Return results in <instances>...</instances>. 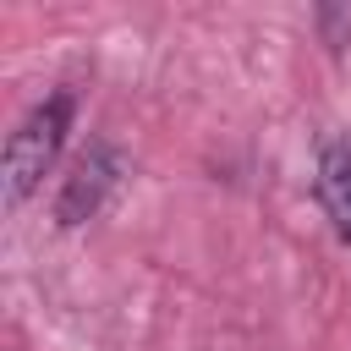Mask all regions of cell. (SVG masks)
Returning a JSON list of instances; mask_svg holds the SVG:
<instances>
[{"instance_id":"cell-2","label":"cell","mask_w":351,"mask_h":351,"mask_svg":"<svg viewBox=\"0 0 351 351\" xmlns=\"http://www.w3.org/2000/svg\"><path fill=\"white\" fill-rule=\"evenodd\" d=\"M121 176H126V154H121L115 143H88V148L71 159V170H66V181H60V192H55V225H60V230L88 225V219L110 203V192L121 186Z\"/></svg>"},{"instance_id":"cell-1","label":"cell","mask_w":351,"mask_h":351,"mask_svg":"<svg viewBox=\"0 0 351 351\" xmlns=\"http://www.w3.org/2000/svg\"><path fill=\"white\" fill-rule=\"evenodd\" d=\"M66 132H71V93H66V88H55L49 99H38V104L16 121V132L5 137V154H0V203H5L11 214L44 186L49 165H55L60 148H66Z\"/></svg>"},{"instance_id":"cell-3","label":"cell","mask_w":351,"mask_h":351,"mask_svg":"<svg viewBox=\"0 0 351 351\" xmlns=\"http://www.w3.org/2000/svg\"><path fill=\"white\" fill-rule=\"evenodd\" d=\"M318 203L340 241H351V137L324 143L318 154Z\"/></svg>"}]
</instances>
